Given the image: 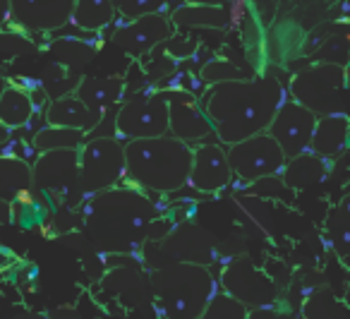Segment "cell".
I'll return each instance as SVG.
<instances>
[{"label": "cell", "mask_w": 350, "mask_h": 319, "mask_svg": "<svg viewBox=\"0 0 350 319\" xmlns=\"http://www.w3.org/2000/svg\"><path fill=\"white\" fill-rule=\"evenodd\" d=\"M161 49H163L173 60H180V58H187V55L195 53L197 44L192 39H183V36H178V39H173V36H170L165 44H161Z\"/></svg>", "instance_id": "cell-34"}, {"label": "cell", "mask_w": 350, "mask_h": 319, "mask_svg": "<svg viewBox=\"0 0 350 319\" xmlns=\"http://www.w3.org/2000/svg\"><path fill=\"white\" fill-rule=\"evenodd\" d=\"M168 5V0H113V8L120 17L130 20H139L146 15H161Z\"/></svg>", "instance_id": "cell-31"}, {"label": "cell", "mask_w": 350, "mask_h": 319, "mask_svg": "<svg viewBox=\"0 0 350 319\" xmlns=\"http://www.w3.org/2000/svg\"><path fill=\"white\" fill-rule=\"evenodd\" d=\"M170 36H173V22L161 12L120 25L113 34V44L132 58H144L149 51L159 49Z\"/></svg>", "instance_id": "cell-13"}, {"label": "cell", "mask_w": 350, "mask_h": 319, "mask_svg": "<svg viewBox=\"0 0 350 319\" xmlns=\"http://www.w3.org/2000/svg\"><path fill=\"white\" fill-rule=\"evenodd\" d=\"M168 99V116H170V130L168 135H173L175 140L187 142L192 146V142H200L204 137H209L214 132V125L206 118L204 108L195 101V97H190L187 92H163Z\"/></svg>", "instance_id": "cell-15"}, {"label": "cell", "mask_w": 350, "mask_h": 319, "mask_svg": "<svg viewBox=\"0 0 350 319\" xmlns=\"http://www.w3.org/2000/svg\"><path fill=\"white\" fill-rule=\"evenodd\" d=\"M116 130L120 140H154L170 130L168 99L163 92H139L118 106Z\"/></svg>", "instance_id": "cell-7"}, {"label": "cell", "mask_w": 350, "mask_h": 319, "mask_svg": "<svg viewBox=\"0 0 350 319\" xmlns=\"http://www.w3.org/2000/svg\"><path fill=\"white\" fill-rule=\"evenodd\" d=\"M247 77H254V75H247L245 70H240L235 63L230 60H224V58H216V60H209V63L202 68V82L204 84H224V82H235V79H247Z\"/></svg>", "instance_id": "cell-30"}, {"label": "cell", "mask_w": 350, "mask_h": 319, "mask_svg": "<svg viewBox=\"0 0 350 319\" xmlns=\"http://www.w3.org/2000/svg\"><path fill=\"white\" fill-rule=\"evenodd\" d=\"M142 60H144L142 65H144V73L149 75L151 82H161L163 77H168V75L175 73V60L170 58L161 46L154 51H149Z\"/></svg>", "instance_id": "cell-32"}, {"label": "cell", "mask_w": 350, "mask_h": 319, "mask_svg": "<svg viewBox=\"0 0 350 319\" xmlns=\"http://www.w3.org/2000/svg\"><path fill=\"white\" fill-rule=\"evenodd\" d=\"M324 235L329 240L331 250L340 257L348 259L350 257V194H345L338 204L329 212L324 221Z\"/></svg>", "instance_id": "cell-24"}, {"label": "cell", "mask_w": 350, "mask_h": 319, "mask_svg": "<svg viewBox=\"0 0 350 319\" xmlns=\"http://www.w3.org/2000/svg\"><path fill=\"white\" fill-rule=\"evenodd\" d=\"M31 185L51 192L65 207H77L87 199L79 183V149L39 154L31 164Z\"/></svg>", "instance_id": "cell-8"}, {"label": "cell", "mask_w": 350, "mask_h": 319, "mask_svg": "<svg viewBox=\"0 0 350 319\" xmlns=\"http://www.w3.org/2000/svg\"><path fill=\"white\" fill-rule=\"evenodd\" d=\"M170 22L180 29H226L230 10L224 5H183L170 15Z\"/></svg>", "instance_id": "cell-22"}, {"label": "cell", "mask_w": 350, "mask_h": 319, "mask_svg": "<svg viewBox=\"0 0 350 319\" xmlns=\"http://www.w3.org/2000/svg\"><path fill=\"white\" fill-rule=\"evenodd\" d=\"M185 5H224V0H185Z\"/></svg>", "instance_id": "cell-37"}, {"label": "cell", "mask_w": 350, "mask_h": 319, "mask_svg": "<svg viewBox=\"0 0 350 319\" xmlns=\"http://www.w3.org/2000/svg\"><path fill=\"white\" fill-rule=\"evenodd\" d=\"M75 0H10V20L22 31H55L72 22Z\"/></svg>", "instance_id": "cell-14"}, {"label": "cell", "mask_w": 350, "mask_h": 319, "mask_svg": "<svg viewBox=\"0 0 350 319\" xmlns=\"http://www.w3.org/2000/svg\"><path fill=\"white\" fill-rule=\"evenodd\" d=\"M317 120H319V116H314L310 108H305L302 103L293 101L288 97L283 101V106L278 108L276 116H273L267 132L278 142L286 159H295V156L310 151Z\"/></svg>", "instance_id": "cell-11"}, {"label": "cell", "mask_w": 350, "mask_h": 319, "mask_svg": "<svg viewBox=\"0 0 350 319\" xmlns=\"http://www.w3.org/2000/svg\"><path fill=\"white\" fill-rule=\"evenodd\" d=\"M113 0H75L72 22L82 31H101L116 20Z\"/></svg>", "instance_id": "cell-25"}, {"label": "cell", "mask_w": 350, "mask_h": 319, "mask_svg": "<svg viewBox=\"0 0 350 319\" xmlns=\"http://www.w3.org/2000/svg\"><path fill=\"white\" fill-rule=\"evenodd\" d=\"M36 46L20 31H0V53L5 58H17V55L34 53Z\"/></svg>", "instance_id": "cell-33"}, {"label": "cell", "mask_w": 350, "mask_h": 319, "mask_svg": "<svg viewBox=\"0 0 350 319\" xmlns=\"http://www.w3.org/2000/svg\"><path fill=\"white\" fill-rule=\"evenodd\" d=\"M286 99V89L276 77L254 75L211 87L202 108L214 125L219 144L233 146L259 132H267Z\"/></svg>", "instance_id": "cell-1"}, {"label": "cell", "mask_w": 350, "mask_h": 319, "mask_svg": "<svg viewBox=\"0 0 350 319\" xmlns=\"http://www.w3.org/2000/svg\"><path fill=\"white\" fill-rule=\"evenodd\" d=\"M36 113V103L31 99L29 89L8 84V89L0 97V125L8 130H20L31 123Z\"/></svg>", "instance_id": "cell-21"}, {"label": "cell", "mask_w": 350, "mask_h": 319, "mask_svg": "<svg viewBox=\"0 0 350 319\" xmlns=\"http://www.w3.org/2000/svg\"><path fill=\"white\" fill-rule=\"evenodd\" d=\"M192 146L173 135L125 142V180L142 192L170 194L190 185Z\"/></svg>", "instance_id": "cell-3"}, {"label": "cell", "mask_w": 350, "mask_h": 319, "mask_svg": "<svg viewBox=\"0 0 350 319\" xmlns=\"http://www.w3.org/2000/svg\"><path fill=\"white\" fill-rule=\"evenodd\" d=\"M98 120H101V116L89 111L75 94L49 101V108H46V123L53 127H75V130H82L89 135L98 125Z\"/></svg>", "instance_id": "cell-19"}, {"label": "cell", "mask_w": 350, "mask_h": 319, "mask_svg": "<svg viewBox=\"0 0 350 319\" xmlns=\"http://www.w3.org/2000/svg\"><path fill=\"white\" fill-rule=\"evenodd\" d=\"M159 207L132 185L103 190L84 202L82 226L94 247L106 255H130L149 242Z\"/></svg>", "instance_id": "cell-2"}, {"label": "cell", "mask_w": 350, "mask_h": 319, "mask_svg": "<svg viewBox=\"0 0 350 319\" xmlns=\"http://www.w3.org/2000/svg\"><path fill=\"white\" fill-rule=\"evenodd\" d=\"M250 309L245 307L240 300H235L233 295H228L226 290H216V295L209 300L206 309L202 312L200 319H247Z\"/></svg>", "instance_id": "cell-29"}, {"label": "cell", "mask_w": 350, "mask_h": 319, "mask_svg": "<svg viewBox=\"0 0 350 319\" xmlns=\"http://www.w3.org/2000/svg\"><path fill=\"white\" fill-rule=\"evenodd\" d=\"M8 140H10V130L0 125V146H5V144H8Z\"/></svg>", "instance_id": "cell-38"}, {"label": "cell", "mask_w": 350, "mask_h": 319, "mask_svg": "<svg viewBox=\"0 0 350 319\" xmlns=\"http://www.w3.org/2000/svg\"><path fill=\"white\" fill-rule=\"evenodd\" d=\"M10 20V0H0V29Z\"/></svg>", "instance_id": "cell-36"}, {"label": "cell", "mask_w": 350, "mask_h": 319, "mask_svg": "<svg viewBox=\"0 0 350 319\" xmlns=\"http://www.w3.org/2000/svg\"><path fill=\"white\" fill-rule=\"evenodd\" d=\"M305 319H350V307L340 303L329 288H319L305 300L302 307Z\"/></svg>", "instance_id": "cell-27"}, {"label": "cell", "mask_w": 350, "mask_h": 319, "mask_svg": "<svg viewBox=\"0 0 350 319\" xmlns=\"http://www.w3.org/2000/svg\"><path fill=\"white\" fill-rule=\"evenodd\" d=\"M233 180V170L228 164L226 146L214 144L192 146V170H190V188L200 192H221Z\"/></svg>", "instance_id": "cell-16"}, {"label": "cell", "mask_w": 350, "mask_h": 319, "mask_svg": "<svg viewBox=\"0 0 350 319\" xmlns=\"http://www.w3.org/2000/svg\"><path fill=\"white\" fill-rule=\"evenodd\" d=\"M31 188V164L20 156L0 154V202L12 204Z\"/></svg>", "instance_id": "cell-23"}, {"label": "cell", "mask_w": 350, "mask_h": 319, "mask_svg": "<svg viewBox=\"0 0 350 319\" xmlns=\"http://www.w3.org/2000/svg\"><path fill=\"white\" fill-rule=\"evenodd\" d=\"M219 288L233 295L247 309L273 307L278 303V285L262 266L252 261V257H233L224 264L219 279Z\"/></svg>", "instance_id": "cell-9"}, {"label": "cell", "mask_w": 350, "mask_h": 319, "mask_svg": "<svg viewBox=\"0 0 350 319\" xmlns=\"http://www.w3.org/2000/svg\"><path fill=\"white\" fill-rule=\"evenodd\" d=\"M149 288L163 319H200L219 290V279L204 264L170 261L151 271Z\"/></svg>", "instance_id": "cell-4"}, {"label": "cell", "mask_w": 350, "mask_h": 319, "mask_svg": "<svg viewBox=\"0 0 350 319\" xmlns=\"http://www.w3.org/2000/svg\"><path fill=\"white\" fill-rule=\"evenodd\" d=\"M51 53H53V58L58 60L60 68H68V70H72V73H77L79 68H84V65L96 55V46L68 36V39L53 41Z\"/></svg>", "instance_id": "cell-28"}, {"label": "cell", "mask_w": 350, "mask_h": 319, "mask_svg": "<svg viewBox=\"0 0 350 319\" xmlns=\"http://www.w3.org/2000/svg\"><path fill=\"white\" fill-rule=\"evenodd\" d=\"M247 319H293V314L278 309L276 305L273 307H262V309H250Z\"/></svg>", "instance_id": "cell-35"}, {"label": "cell", "mask_w": 350, "mask_h": 319, "mask_svg": "<svg viewBox=\"0 0 350 319\" xmlns=\"http://www.w3.org/2000/svg\"><path fill=\"white\" fill-rule=\"evenodd\" d=\"M216 240L214 233L197 223H180L173 226V231L161 240V252L168 257L165 264L170 261H195V264L209 266L216 257Z\"/></svg>", "instance_id": "cell-12"}, {"label": "cell", "mask_w": 350, "mask_h": 319, "mask_svg": "<svg viewBox=\"0 0 350 319\" xmlns=\"http://www.w3.org/2000/svg\"><path fill=\"white\" fill-rule=\"evenodd\" d=\"M228 154V164L235 178L245 180V183H257L264 178H276L281 175L283 166H286V154L278 146L269 132H259V135L243 140L233 146H226Z\"/></svg>", "instance_id": "cell-10"}, {"label": "cell", "mask_w": 350, "mask_h": 319, "mask_svg": "<svg viewBox=\"0 0 350 319\" xmlns=\"http://www.w3.org/2000/svg\"><path fill=\"white\" fill-rule=\"evenodd\" d=\"M329 175V161L317 156L314 151H305V154L288 159L281 170V180L288 185V190H305L312 185H319Z\"/></svg>", "instance_id": "cell-20"}, {"label": "cell", "mask_w": 350, "mask_h": 319, "mask_svg": "<svg viewBox=\"0 0 350 319\" xmlns=\"http://www.w3.org/2000/svg\"><path fill=\"white\" fill-rule=\"evenodd\" d=\"M87 142V132L75 130V127H53L46 125L31 140V149L36 154H46V151H63V149H82Z\"/></svg>", "instance_id": "cell-26"}, {"label": "cell", "mask_w": 350, "mask_h": 319, "mask_svg": "<svg viewBox=\"0 0 350 319\" xmlns=\"http://www.w3.org/2000/svg\"><path fill=\"white\" fill-rule=\"evenodd\" d=\"M122 94H125V79L120 77H82L79 87L75 89V97L96 116L120 106Z\"/></svg>", "instance_id": "cell-18"}, {"label": "cell", "mask_w": 350, "mask_h": 319, "mask_svg": "<svg viewBox=\"0 0 350 319\" xmlns=\"http://www.w3.org/2000/svg\"><path fill=\"white\" fill-rule=\"evenodd\" d=\"M350 146V116L348 113H329L319 116L312 135L310 151L321 159H336Z\"/></svg>", "instance_id": "cell-17"}, {"label": "cell", "mask_w": 350, "mask_h": 319, "mask_svg": "<svg viewBox=\"0 0 350 319\" xmlns=\"http://www.w3.org/2000/svg\"><path fill=\"white\" fill-rule=\"evenodd\" d=\"M5 89H8V79L0 75V97H3V92H5Z\"/></svg>", "instance_id": "cell-39"}, {"label": "cell", "mask_w": 350, "mask_h": 319, "mask_svg": "<svg viewBox=\"0 0 350 319\" xmlns=\"http://www.w3.org/2000/svg\"><path fill=\"white\" fill-rule=\"evenodd\" d=\"M125 178V142L120 137H92L79 149V183L84 197L118 188Z\"/></svg>", "instance_id": "cell-6"}, {"label": "cell", "mask_w": 350, "mask_h": 319, "mask_svg": "<svg viewBox=\"0 0 350 319\" xmlns=\"http://www.w3.org/2000/svg\"><path fill=\"white\" fill-rule=\"evenodd\" d=\"M291 99L310 108L314 116L343 113V94L350 92L345 79V65L319 63L314 68L300 70L291 79Z\"/></svg>", "instance_id": "cell-5"}]
</instances>
